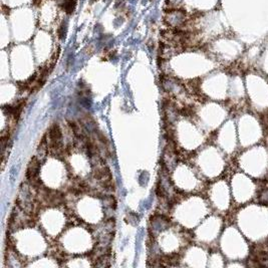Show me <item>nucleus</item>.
<instances>
[{
    "instance_id": "1",
    "label": "nucleus",
    "mask_w": 268,
    "mask_h": 268,
    "mask_svg": "<svg viewBox=\"0 0 268 268\" xmlns=\"http://www.w3.org/2000/svg\"><path fill=\"white\" fill-rule=\"evenodd\" d=\"M38 172H39V162L36 160V158H33L29 164L28 169H27V173H26L27 178L30 179V180H33V179L38 175Z\"/></svg>"
},
{
    "instance_id": "2",
    "label": "nucleus",
    "mask_w": 268,
    "mask_h": 268,
    "mask_svg": "<svg viewBox=\"0 0 268 268\" xmlns=\"http://www.w3.org/2000/svg\"><path fill=\"white\" fill-rule=\"evenodd\" d=\"M77 0H64L63 3V9L66 14H73L77 7Z\"/></svg>"
},
{
    "instance_id": "3",
    "label": "nucleus",
    "mask_w": 268,
    "mask_h": 268,
    "mask_svg": "<svg viewBox=\"0 0 268 268\" xmlns=\"http://www.w3.org/2000/svg\"><path fill=\"white\" fill-rule=\"evenodd\" d=\"M49 137H50V140L54 143H56L60 140L61 132H60L59 127H58L56 123L51 127V129L49 130Z\"/></svg>"
},
{
    "instance_id": "4",
    "label": "nucleus",
    "mask_w": 268,
    "mask_h": 268,
    "mask_svg": "<svg viewBox=\"0 0 268 268\" xmlns=\"http://www.w3.org/2000/svg\"><path fill=\"white\" fill-rule=\"evenodd\" d=\"M65 31H66V27H65L64 23H63V24H61V25L59 26V28H58V30H57L58 37H59L60 39L65 38Z\"/></svg>"
},
{
    "instance_id": "5",
    "label": "nucleus",
    "mask_w": 268,
    "mask_h": 268,
    "mask_svg": "<svg viewBox=\"0 0 268 268\" xmlns=\"http://www.w3.org/2000/svg\"><path fill=\"white\" fill-rule=\"evenodd\" d=\"M10 7H8V6H6V5H2V12L4 13L5 15H8L9 13H10Z\"/></svg>"
},
{
    "instance_id": "6",
    "label": "nucleus",
    "mask_w": 268,
    "mask_h": 268,
    "mask_svg": "<svg viewBox=\"0 0 268 268\" xmlns=\"http://www.w3.org/2000/svg\"><path fill=\"white\" fill-rule=\"evenodd\" d=\"M262 199L265 202H268V191H265L264 193L262 194Z\"/></svg>"
},
{
    "instance_id": "7",
    "label": "nucleus",
    "mask_w": 268,
    "mask_h": 268,
    "mask_svg": "<svg viewBox=\"0 0 268 268\" xmlns=\"http://www.w3.org/2000/svg\"><path fill=\"white\" fill-rule=\"evenodd\" d=\"M32 4L34 6H39L41 4V0H33L32 1Z\"/></svg>"
}]
</instances>
